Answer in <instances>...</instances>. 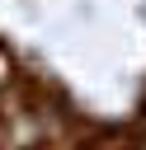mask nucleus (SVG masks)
Segmentation results:
<instances>
[{
    "mask_svg": "<svg viewBox=\"0 0 146 150\" xmlns=\"http://www.w3.org/2000/svg\"><path fill=\"white\" fill-rule=\"evenodd\" d=\"M9 70H14V66H9V56H5V52H0V84H5V80H9Z\"/></svg>",
    "mask_w": 146,
    "mask_h": 150,
    "instance_id": "f257e3e1",
    "label": "nucleus"
},
{
    "mask_svg": "<svg viewBox=\"0 0 146 150\" xmlns=\"http://www.w3.org/2000/svg\"><path fill=\"white\" fill-rule=\"evenodd\" d=\"M141 150H146V145H141Z\"/></svg>",
    "mask_w": 146,
    "mask_h": 150,
    "instance_id": "f03ea898",
    "label": "nucleus"
}]
</instances>
